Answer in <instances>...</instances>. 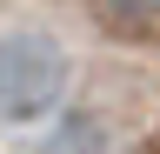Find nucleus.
Returning <instances> with one entry per match:
<instances>
[{"label":"nucleus","mask_w":160,"mask_h":154,"mask_svg":"<svg viewBox=\"0 0 160 154\" xmlns=\"http://www.w3.org/2000/svg\"><path fill=\"white\" fill-rule=\"evenodd\" d=\"M40 154H107V127H100L93 114H67V121L47 134Z\"/></svg>","instance_id":"obj_3"},{"label":"nucleus","mask_w":160,"mask_h":154,"mask_svg":"<svg viewBox=\"0 0 160 154\" xmlns=\"http://www.w3.org/2000/svg\"><path fill=\"white\" fill-rule=\"evenodd\" d=\"M67 47L40 27L0 34V114L7 121H40V114L60 107L67 94Z\"/></svg>","instance_id":"obj_1"},{"label":"nucleus","mask_w":160,"mask_h":154,"mask_svg":"<svg viewBox=\"0 0 160 154\" xmlns=\"http://www.w3.org/2000/svg\"><path fill=\"white\" fill-rule=\"evenodd\" d=\"M87 13L120 40H140V34L160 27V0H87Z\"/></svg>","instance_id":"obj_2"}]
</instances>
